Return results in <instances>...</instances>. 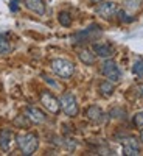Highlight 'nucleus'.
Wrapping results in <instances>:
<instances>
[{"mask_svg": "<svg viewBox=\"0 0 143 156\" xmlns=\"http://www.w3.org/2000/svg\"><path fill=\"white\" fill-rule=\"evenodd\" d=\"M16 142H17V147L22 151V154H33L37 147H39V137L34 133H25V134H17L16 136Z\"/></svg>", "mask_w": 143, "mask_h": 156, "instance_id": "nucleus-1", "label": "nucleus"}, {"mask_svg": "<svg viewBox=\"0 0 143 156\" xmlns=\"http://www.w3.org/2000/svg\"><path fill=\"white\" fill-rule=\"evenodd\" d=\"M51 69L53 72L61 76V78H72V75L75 73V66L73 62L69 61V59H64V58H56L51 61Z\"/></svg>", "mask_w": 143, "mask_h": 156, "instance_id": "nucleus-2", "label": "nucleus"}, {"mask_svg": "<svg viewBox=\"0 0 143 156\" xmlns=\"http://www.w3.org/2000/svg\"><path fill=\"white\" fill-rule=\"evenodd\" d=\"M59 105H61V108H62L66 115H69V117L78 115L80 108H78V101H76V98L72 92H64L62 97L59 98Z\"/></svg>", "mask_w": 143, "mask_h": 156, "instance_id": "nucleus-3", "label": "nucleus"}, {"mask_svg": "<svg viewBox=\"0 0 143 156\" xmlns=\"http://www.w3.org/2000/svg\"><path fill=\"white\" fill-rule=\"evenodd\" d=\"M101 73L104 75L109 81H118L120 76H121V72L117 66V62L114 59H106L104 62L101 64Z\"/></svg>", "mask_w": 143, "mask_h": 156, "instance_id": "nucleus-4", "label": "nucleus"}, {"mask_svg": "<svg viewBox=\"0 0 143 156\" xmlns=\"http://www.w3.org/2000/svg\"><path fill=\"white\" fill-rule=\"evenodd\" d=\"M41 101L42 105L51 112V114H56L59 109H61V105H59V100L50 92V90H42L41 92Z\"/></svg>", "mask_w": 143, "mask_h": 156, "instance_id": "nucleus-5", "label": "nucleus"}, {"mask_svg": "<svg viewBox=\"0 0 143 156\" xmlns=\"http://www.w3.org/2000/svg\"><path fill=\"white\" fill-rule=\"evenodd\" d=\"M117 11H118V8H117V3H114V2H103L97 8V12L104 19H111Z\"/></svg>", "mask_w": 143, "mask_h": 156, "instance_id": "nucleus-6", "label": "nucleus"}, {"mask_svg": "<svg viewBox=\"0 0 143 156\" xmlns=\"http://www.w3.org/2000/svg\"><path fill=\"white\" fill-rule=\"evenodd\" d=\"M123 154H128V156H138V154H140V144H138V140L134 139V137L126 139L124 144H123Z\"/></svg>", "mask_w": 143, "mask_h": 156, "instance_id": "nucleus-7", "label": "nucleus"}, {"mask_svg": "<svg viewBox=\"0 0 143 156\" xmlns=\"http://www.w3.org/2000/svg\"><path fill=\"white\" fill-rule=\"evenodd\" d=\"M27 119H30L34 123H44L47 120V115L42 109H39L37 106H28L27 108Z\"/></svg>", "mask_w": 143, "mask_h": 156, "instance_id": "nucleus-8", "label": "nucleus"}, {"mask_svg": "<svg viewBox=\"0 0 143 156\" xmlns=\"http://www.w3.org/2000/svg\"><path fill=\"white\" fill-rule=\"evenodd\" d=\"M86 115H87L89 120H92L95 123H100V122H103V119H104V112H103V109L97 105L89 106L86 109Z\"/></svg>", "mask_w": 143, "mask_h": 156, "instance_id": "nucleus-9", "label": "nucleus"}, {"mask_svg": "<svg viewBox=\"0 0 143 156\" xmlns=\"http://www.w3.org/2000/svg\"><path fill=\"white\" fill-rule=\"evenodd\" d=\"M25 6H27L30 11L39 14V16L45 14V3H44V0H25Z\"/></svg>", "mask_w": 143, "mask_h": 156, "instance_id": "nucleus-10", "label": "nucleus"}, {"mask_svg": "<svg viewBox=\"0 0 143 156\" xmlns=\"http://www.w3.org/2000/svg\"><path fill=\"white\" fill-rule=\"evenodd\" d=\"M94 51H95V55L101 56V58H109L114 55V48L106 44V42H103V44H94Z\"/></svg>", "mask_w": 143, "mask_h": 156, "instance_id": "nucleus-11", "label": "nucleus"}, {"mask_svg": "<svg viewBox=\"0 0 143 156\" xmlns=\"http://www.w3.org/2000/svg\"><path fill=\"white\" fill-rule=\"evenodd\" d=\"M11 140H12V131L8 129V128L2 129V131H0V148H2L3 151H8Z\"/></svg>", "mask_w": 143, "mask_h": 156, "instance_id": "nucleus-12", "label": "nucleus"}, {"mask_svg": "<svg viewBox=\"0 0 143 156\" xmlns=\"http://www.w3.org/2000/svg\"><path fill=\"white\" fill-rule=\"evenodd\" d=\"M78 58H80V61H81L83 64H86V66H92V64L95 62V53H92V51L87 50V48L80 50Z\"/></svg>", "mask_w": 143, "mask_h": 156, "instance_id": "nucleus-13", "label": "nucleus"}, {"mask_svg": "<svg viewBox=\"0 0 143 156\" xmlns=\"http://www.w3.org/2000/svg\"><path fill=\"white\" fill-rule=\"evenodd\" d=\"M114 90H115L114 81L106 80V81H101V83H100V92L104 95V97H111V95L114 94Z\"/></svg>", "mask_w": 143, "mask_h": 156, "instance_id": "nucleus-14", "label": "nucleus"}, {"mask_svg": "<svg viewBox=\"0 0 143 156\" xmlns=\"http://www.w3.org/2000/svg\"><path fill=\"white\" fill-rule=\"evenodd\" d=\"M58 20H59V23L62 25V27H70V25H72V17H70L69 12H66V11L59 12Z\"/></svg>", "mask_w": 143, "mask_h": 156, "instance_id": "nucleus-15", "label": "nucleus"}, {"mask_svg": "<svg viewBox=\"0 0 143 156\" xmlns=\"http://www.w3.org/2000/svg\"><path fill=\"white\" fill-rule=\"evenodd\" d=\"M11 51V45L9 42L6 41L5 36H0V55H5V53H9Z\"/></svg>", "mask_w": 143, "mask_h": 156, "instance_id": "nucleus-16", "label": "nucleus"}, {"mask_svg": "<svg viewBox=\"0 0 143 156\" xmlns=\"http://www.w3.org/2000/svg\"><path fill=\"white\" fill-rule=\"evenodd\" d=\"M132 72H134L138 78H141V80H143V59H138V61H135V62H134V66H132Z\"/></svg>", "mask_w": 143, "mask_h": 156, "instance_id": "nucleus-17", "label": "nucleus"}, {"mask_svg": "<svg viewBox=\"0 0 143 156\" xmlns=\"http://www.w3.org/2000/svg\"><path fill=\"white\" fill-rule=\"evenodd\" d=\"M117 14H118V19H120V22H124V23L134 22V17H131V16H129L126 11H123V9H118V11H117Z\"/></svg>", "mask_w": 143, "mask_h": 156, "instance_id": "nucleus-18", "label": "nucleus"}, {"mask_svg": "<svg viewBox=\"0 0 143 156\" xmlns=\"http://www.w3.org/2000/svg\"><path fill=\"white\" fill-rule=\"evenodd\" d=\"M140 3H141V0H126V8L128 9H137L140 8Z\"/></svg>", "mask_w": 143, "mask_h": 156, "instance_id": "nucleus-19", "label": "nucleus"}, {"mask_svg": "<svg viewBox=\"0 0 143 156\" xmlns=\"http://www.w3.org/2000/svg\"><path fill=\"white\" fill-rule=\"evenodd\" d=\"M134 125L135 126H143V111L141 112H137L135 115H134Z\"/></svg>", "mask_w": 143, "mask_h": 156, "instance_id": "nucleus-20", "label": "nucleus"}, {"mask_svg": "<svg viewBox=\"0 0 143 156\" xmlns=\"http://www.w3.org/2000/svg\"><path fill=\"white\" fill-rule=\"evenodd\" d=\"M135 92H137V95L140 98H143V84H137L135 86Z\"/></svg>", "mask_w": 143, "mask_h": 156, "instance_id": "nucleus-21", "label": "nucleus"}, {"mask_svg": "<svg viewBox=\"0 0 143 156\" xmlns=\"http://www.w3.org/2000/svg\"><path fill=\"white\" fill-rule=\"evenodd\" d=\"M44 80H45V81H47L48 84H51V86H53V87H56V89H59V84H58L56 81H51V80H50V78H48V76H44Z\"/></svg>", "mask_w": 143, "mask_h": 156, "instance_id": "nucleus-22", "label": "nucleus"}, {"mask_svg": "<svg viewBox=\"0 0 143 156\" xmlns=\"http://www.w3.org/2000/svg\"><path fill=\"white\" fill-rule=\"evenodd\" d=\"M94 3H100V2H103V0H92Z\"/></svg>", "mask_w": 143, "mask_h": 156, "instance_id": "nucleus-23", "label": "nucleus"}, {"mask_svg": "<svg viewBox=\"0 0 143 156\" xmlns=\"http://www.w3.org/2000/svg\"><path fill=\"white\" fill-rule=\"evenodd\" d=\"M140 139H141V142H143V129H141V133H140Z\"/></svg>", "mask_w": 143, "mask_h": 156, "instance_id": "nucleus-24", "label": "nucleus"}]
</instances>
